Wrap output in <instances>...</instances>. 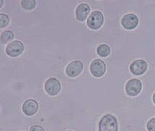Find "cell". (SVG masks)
<instances>
[{
    "label": "cell",
    "instance_id": "cell-1",
    "mask_svg": "<svg viewBox=\"0 0 155 131\" xmlns=\"http://www.w3.org/2000/svg\"><path fill=\"white\" fill-rule=\"evenodd\" d=\"M118 129L117 120L112 114H106L99 121L98 131H118Z\"/></svg>",
    "mask_w": 155,
    "mask_h": 131
},
{
    "label": "cell",
    "instance_id": "cell-2",
    "mask_svg": "<svg viewBox=\"0 0 155 131\" xmlns=\"http://www.w3.org/2000/svg\"><path fill=\"white\" fill-rule=\"evenodd\" d=\"M104 22V15L99 11H93L87 21L88 27L93 30H98L103 26Z\"/></svg>",
    "mask_w": 155,
    "mask_h": 131
},
{
    "label": "cell",
    "instance_id": "cell-3",
    "mask_svg": "<svg viewBox=\"0 0 155 131\" xmlns=\"http://www.w3.org/2000/svg\"><path fill=\"white\" fill-rule=\"evenodd\" d=\"M125 89L128 96H137L142 90V83L138 79H131L126 83Z\"/></svg>",
    "mask_w": 155,
    "mask_h": 131
},
{
    "label": "cell",
    "instance_id": "cell-4",
    "mask_svg": "<svg viewBox=\"0 0 155 131\" xmlns=\"http://www.w3.org/2000/svg\"><path fill=\"white\" fill-rule=\"evenodd\" d=\"M139 19L133 13H127L122 18L121 24L122 27L127 30H133L138 26Z\"/></svg>",
    "mask_w": 155,
    "mask_h": 131
},
{
    "label": "cell",
    "instance_id": "cell-5",
    "mask_svg": "<svg viewBox=\"0 0 155 131\" xmlns=\"http://www.w3.org/2000/svg\"><path fill=\"white\" fill-rule=\"evenodd\" d=\"M23 50L24 45L23 43L18 40H15L7 45L5 51L10 57H18L23 53Z\"/></svg>",
    "mask_w": 155,
    "mask_h": 131
},
{
    "label": "cell",
    "instance_id": "cell-6",
    "mask_svg": "<svg viewBox=\"0 0 155 131\" xmlns=\"http://www.w3.org/2000/svg\"><path fill=\"white\" fill-rule=\"evenodd\" d=\"M148 69V64L145 61L138 59L133 61L130 65V71L135 76H140L146 73Z\"/></svg>",
    "mask_w": 155,
    "mask_h": 131
},
{
    "label": "cell",
    "instance_id": "cell-7",
    "mask_svg": "<svg viewBox=\"0 0 155 131\" xmlns=\"http://www.w3.org/2000/svg\"><path fill=\"white\" fill-rule=\"evenodd\" d=\"M61 85L60 82L57 79L51 77L47 80L45 84V90L48 95L55 96L60 93Z\"/></svg>",
    "mask_w": 155,
    "mask_h": 131
},
{
    "label": "cell",
    "instance_id": "cell-8",
    "mask_svg": "<svg viewBox=\"0 0 155 131\" xmlns=\"http://www.w3.org/2000/svg\"><path fill=\"white\" fill-rule=\"evenodd\" d=\"M91 72L95 77H101L106 72V66L104 61L100 59H95L92 61L90 66Z\"/></svg>",
    "mask_w": 155,
    "mask_h": 131
},
{
    "label": "cell",
    "instance_id": "cell-9",
    "mask_svg": "<svg viewBox=\"0 0 155 131\" xmlns=\"http://www.w3.org/2000/svg\"><path fill=\"white\" fill-rule=\"evenodd\" d=\"M83 70V64L80 61H74L68 64L66 73L69 77H76L80 74Z\"/></svg>",
    "mask_w": 155,
    "mask_h": 131
},
{
    "label": "cell",
    "instance_id": "cell-10",
    "mask_svg": "<svg viewBox=\"0 0 155 131\" xmlns=\"http://www.w3.org/2000/svg\"><path fill=\"white\" fill-rule=\"evenodd\" d=\"M38 103L34 99H28L23 103V112L26 116H32L37 112Z\"/></svg>",
    "mask_w": 155,
    "mask_h": 131
},
{
    "label": "cell",
    "instance_id": "cell-11",
    "mask_svg": "<svg viewBox=\"0 0 155 131\" xmlns=\"http://www.w3.org/2000/svg\"><path fill=\"white\" fill-rule=\"evenodd\" d=\"M90 12H91V8L89 5L85 3H81L76 9V18L79 21L82 22L87 19Z\"/></svg>",
    "mask_w": 155,
    "mask_h": 131
},
{
    "label": "cell",
    "instance_id": "cell-12",
    "mask_svg": "<svg viewBox=\"0 0 155 131\" xmlns=\"http://www.w3.org/2000/svg\"><path fill=\"white\" fill-rule=\"evenodd\" d=\"M97 53H98L99 56L106 58V57L109 56L110 53H111V49L107 44H101L97 47Z\"/></svg>",
    "mask_w": 155,
    "mask_h": 131
},
{
    "label": "cell",
    "instance_id": "cell-13",
    "mask_svg": "<svg viewBox=\"0 0 155 131\" xmlns=\"http://www.w3.org/2000/svg\"><path fill=\"white\" fill-rule=\"evenodd\" d=\"M13 39H14L13 32L10 31V30H6V31H3L1 34V37H0L1 42L2 43V44H7V43L10 42V41H12Z\"/></svg>",
    "mask_w": 155,
    "mask_h": 131
},
{
    "label": "cell",
    "instance_id": "cell-14",
    "mask_svg": "<svg viewBox=\"0 0 155 131\" xmlns=\"http://www.w3.org/2000/svg\"><path fill=\"white\" fill-rule=\"evenodd\" d=\"M37 2L35 0H23L21 1V6L26 10H31L36 7Z\"/></svg>",
    "mask_w": 155,
    "mask_h": 131
},
{
    "label": "cell",
    "instance_id": "cell-15",
    "mask_svg": "<svg viewBox=\"0 0 155 131\" xmlns=\"http://www.w3.org/2000/svg\"><path fill=\"white\" fill-rule=\"evenodd\" d=\"M10 23V18L4 13L0 14V27L5 28Z\"/></svg>",
    "mask_w": 155,
    "mask_h": 131
},
{
    "label": "cell",
    "instance_id": "cell-16",
    "mask_svg": "<svg viewBox=\"0 0 155 131\" xmlns=\"http://www.w3.org/2000/svg\"><path fill=\"white\" fill-rule=\"evenodd\" d=\"M146 127L147 131H155V117L151 118L147 122Z\"/></svg>",
    "mask_w": 155,
    "mask_h": 131
},
{
    "label": "cell",
    "instance_id": "cell-17",
    "mask_svg": "<svg viewBox=\"0 0 155 131\" xmlns=\"http://www.w3.org/2000/svg\"><path fill=\"white\" fill-rule=\"evenodd\" d=\"M30 131H45L42 127L39 125H33L30 128Z\"/></svg>",
    "mask_w": 155,
    "mask_h": 131
},
{
    "label": "cell",
    "instance_id": "cell-18",
    "mask_svg": "<svg viewBox=\"0 0 155 131\" xmlns=\"http://www.w3.org/2000/svg\"><path fill=\"white\" fill-rule=\"evenodd\" d=\"M152 101H153V103H154V105H155V93H154V94H153V96H152Z\"/></svg>",
    "mask_w": 155,
    "mask_h": 131
},
{
    "label": "cell",
    "instance_id": "cell-19",
    "mask_svg": "<svg viewBox=\"0 0 155 131\" xmlns=\"http://www.w3.org/2000/svg\"><path fill=\"white\" fill-rule=\"evenodd\" d=\"M3 1H2V0H1V7H2V4H3ZM1 7H0V8H1Z\"/></svg>",
    "mask_w": 155,
    "mask_h": 131
},
{
    "label": "cell",
    "instance_id": "cell-20",
    "mask_svg": "<svg viewBox=\"0 0 155 131\" xmlns=\"http://www.w3.org/2000/svg\"><path fill=\"white\" fill-rule=\"evenodd\" d=\"M68 131H72V130H68Z\"/></svg>",
    "mask_w": 155,
    "mask_h": 131
}]
</instances>
